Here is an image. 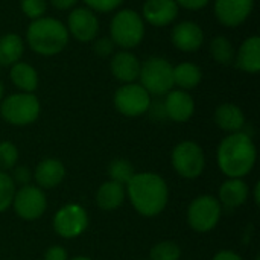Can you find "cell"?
Here are the masks:
<instances>
[{
  "mask_svg": "<svg viewBox=\"0 0 260 260\" xmlns=\"http://www.w3.org/2000/svg\"><path fill=\"white\" fill-rule=\"evenodd\" d=\"M126 190L134 209L148 218L160 215L169 200L166 181L152 172L134 174L126 184Z\"/></svg>",
  "mask_w": 260,
  "mask_h": 260,
  "instance_id": "6da1fadb",
  "label": "cell"
},
{
  "mask_svg": "<svg viewBox=\"0 0 260 260\" xmlns=\"http://www.w3.org/2000/svg\"><path fill=\"white\" fill-rule=\"evenodd\" d=\"M256 146L245 133H232L218 148V166L229 178H244L256 163Z\"/></svg>",
  "mask_w": 260,
  "mask_h": 260,
  "instance_id": "7a4b0ae2",
  "label": "cell"
},
{
  "mask_svg": "<svg viewBox=\"0 0 260 260\" xmlns=\"http://www.w3.org/2000/svg\"><path fill=\"white\" fill-rule=\"evenodd\" d=\"M29 47L43 56H52L62 52L69 43V32L62 21L52 17L34 20L26 32Z\"/></svg>",
  "mask_w": 260,
  "mask_h": 260,
  "instance_id": "3957f363",
  "label": "cell"
},
{
  "mask_svg": "<svg viewBox=\"0 0 260 260\" xmlns=\"http://www.w3.org/2000/svg\"><path fill=\"white\" fill-rule=\"evenodd\" d=\"M139 78L149 94H168L174 87V66L161 56H151L140 64Z\"/></svg>",
  "mask_w": 260,
  "mask_h": 260,
  "instance_id": "277c9868",
  "label": "cell"
},
{
  "mask_svg": "<svg viewBox=\"0 0 260 260\" xmlns=\"http://www.w3.org/2000/svg\"><path fill=\"white\" fill-rule=\"evenodd\" d=\"M110 35L114 44L122 49H131L142 43L145 37V23L143 18L134 9L119 11L110 24Z\"/></svg>",
  "mask_w": 260,
  "mask_h": 260,
  "instance_id": "5b68a950",
  "label": "cell"
},
{
  "mask_svg": "<svg viewBox=\"0 0 260 260\" xmlns=\"http://www.w3.org/2000/svg\"><path fill=\"white\" fill-rule=\"evenodd\" d=\"M2 117L15 126L29 125L40 114V102L34 93H15L5 98L0 104Z\"/></svg>",
  "mask_w": 260,
  "mask_h": 260,
  "instance_id": "8992f818",
  "label": "cell"
},
{
  "mask_svg": "<svg viewBox=\"0 0 260 260\" xmlns=\"http://www.w3.org/2000/svg\"><path fill=\"white\" fill-rule=\"evenodd\" d=\"M221 213L222 206L215 197L201 195L190 203L187 210V221L195 232L206 233L218 225Z\"/></svg>",
  "mask_w": 260,
  "mask_h": 260,
  "instance_id": "52a82bcc",
  "label": "cell"
},
{
  "mask_svg": "<svg viewBox=\"0 0 260 260\" xmlns=\"http://www.w3.org/2000/svg\"><path fill=\"white\" fill-rule=\"evenodd\" d=\"M172 166L183 178H198L206 166V158L201 146L195 142L186 140L178 143L172 151Z\"/></svg>",
  "mask_w": 260,
  "mask_h": 260,
  "instance_id": "ba28073f",
  "label": "cell"
},
{
  "mask_svg": "<svg viewBox=\"0 0 260 260\" xmlns=\"http://www.w3.org/2000/svg\"><path fill=\"white\" fill-rule=\"evenodd\" d=\"M114 105L126 117H137L151 108V94L140 84H125L114 94Z\"/></svg>",
  "mask_w": 260,
  "mask_h": 260,
  "instance_id": "9c48e42d",
  "label": "cell"
},
{
  "mask_svg": "<svg viewBox=\"0 0 260 260\" xmlns=\"http://www.w3.org/2000/svg\"><path fill=\"white\" fill-rule=\"evenodd\" d=\"M88 225V215L79 204H67L61 207L53 218L55 232L64 239L81 236Z\"/></svg>",
  "mask_w": 260,
  "mask_h": 260,
  "instance_id": "30bf717a",
  "label": "cell"
},
{
  "mask_svg": "<svg viewBox=\"0 0 260 260\" xmlns=\"http://www.w3.org/2000/svg\"><path fill=\"white\" fill-rule=\"evenodd\" d=\"M12 206L15 213L27 221L38 219L47 207L46 195L40 187L35 186H23L20 190H15Z\"/></svg>",
  "mask_w": 260,
  "mask_h": 260,
  "instance_id": "8fae6325",
  "label": "cell"
},
{
  "mask_svg": "<svg viewBox=\"0 0 260 260\" xmlns=\"http://www.w3.org/2000/svg\"><path fill=\"white\" fill-rule=\"evenodd\" d=\"M67 32L78 41L87 43L96 38L99 32V20L94 11L88 8H75L67 18Z\"/></svg>",
  "mask_w": 260,
  "mask_h": 260,
  "instance_id": "7c38bea8",
  "label": "cell"
},
{
  "mask_svg": "<svg viewBox=\"0 0 260 260\" xmlns=\"http://www.w3.org/2000/svg\"><path fill=\"white\" fill-rule=\"evenodd\" d=\"M254 0H215V15L221 24L236 27L251 14Z\"/></svg>",
  "mask_w": 260,
  "mask_h": 260,
  "instance_id": "4fadbf2b",
  "label": "cell"
},
{
  "mask_svg": "<svg viewBox=\"0 0 260 260\" xmlns=\"http://www.w3.org/2000/svg\"><path fill=\"white\" fill-rule=\"evenodd\" d=\"M163 108L168 119L175 122H187L195 113V102L187 91L171 90L166 94Z\"/></svg>",
  "mask_w": 260,
  "mask_h": 260,
  "instance_id": "5bb4252c",
  "label": "cell"
},
{
  "mask_svg": "<svg viewBox=\"0 0 260 260\" xmlns=\"http://www.w3.org/2000/svg\"><path fill=\"white\" fill-rule=\"evenodd\" d=\"M171 40L178 50L195 52L203 46L204 32L195 21H181L172 29Z\"/></svg>",
  "mask_w": 260,
  "mask_h": 260,
  "instance_id": "9a60e30c",
  "label": "cell"
},
{
  "mask_svg": "<svg viewBox=\"0 0 260 260\" xmlns=\"http://www.w3.org/2000/svg\"><path fill=\"white\" fill-rule=\"evenodd\" d=\"M178 15L175 0H146L143 5V18L157 27L171 24Z\"/></svg>",
  "mask_w": 260,
  "mask_h": 260,
  "instance_id": "2e32d148",
  "label": "cell"
},
{
  "mask_svg": "<svg viewBox=\"0 0 260 260\" xmlns=\"http://www.w3.org/2000/svg\"><path fill=\"white\" fill-rule=\"evenodd\" d=\"M111 73L116 79L125 84H131L139 78L140 73V61L137 56L128 50L117 52L110 64Z\"/></svg>",
  "mask_w": 260,
  "mask_h": 260,
  "instance_id": "e0dca14e",
  "label": "cell"
},
{
  "mask_svg": "<svg viewBox=\"0 0 260 260\" xmlns=\"http://www.w3.org/2000/svg\"><path fill=\"white\" fill-rule=\"evenodd\" d=\"M34 177H35V181H37L38 187H41V189H53L58 184H61V181L64 180L66 168L56 158H46L41 163H38Z\"/></svg>",
  "mask_w": 260,
  "mask_h": 260,
  "instance_id": "ac0fdd59",
  "label": "cell"
},
{
  "mask_svg": "<svg viewBox=\"0 0 260 260\" xmlns=\"http://www.w3.org/2000/svg\"><path fill=\"white\" fill-rule=\"evenodd\" d=\"M236 66L242 72L247 73H257L260 70V38L257 35H253L247 38L238 53L235 55Z\"/></svg>",
  "mask_w": 260,
  "mask_h": 260,
  "instance_id": "d6986e66",
  "label": "cell"
},
{
  "mask_svg": "<svg viewBox=\"0 0 260 260\" xmlns=\"http://www.w3.org/2000/svg\"><path fill=\"white\" fill-rule=\"evenodd\" d=\"M216 125L227 133H241L245 126V116L242 110L235 104H222L215 111Z\"/></svg>",
  "mask_w": 260,
  "mask_h": 260,
  "instance_id": "ffe728a7",
  "label": "cell"
},
{
  "mask_svg": "<svg viewBox=\"0 0 260 260\" xmlns=\"http://www.w3.org/2000/svg\"><path fill=\"white\" fill-rule=\"evenodd\" d=\"M248 198V186L242 178H229L219 189V203L229 209L242 206Z\"/></svg>",
  "mask_w": 260,
  "mask_h": 260,
  "instance_id": "44dd1931",
  "label": "cell"
},
{
  "mask_svg": "<svg viewBox=\"0 0 260 260\" xmlns=\"http://www.w3.org/2000/svg\"><path fill=\"white\" fill-rule=\"evenodd\" d=\"M11 81L15 87H18L23 93H34L38 87V73L27 62H15L11 66L9 72Z\"/></svg>",
  "mask_w": 260,
  "mask_h": 260,
  "instance_id": "7402d4cb",
  "label": "cell"
},
{
  "mask_svg": "<svg viewBox=\"0 0 260 260\" xmlns=\"http://www.w3.org/2000/svg\"><path fill=\"white\" fill-rule=\"evenodd\" d=\"M123 200H125V186L114 183L111 180L104 183L96 193L98 207L105 212L117 209L119 206H122Z\"/></svg>",
  "mask_w": 260,
  "mask_h": 260,
  "instance_id": "603a6c76",
  "label": "cell"
},
{
  "mask_svg": "<svg viewBox=\"0 0 260 260\" xmlns=\"http://www.w3.org/2000/svg\"><path fill=\"white\" fill-rule=\"evenodd\" d=\"M24 52V43L17 34H5L0 37V66H14Z\"/></svg>",
  "mask_w": 260,
  "mask_h": 260,
  "instance_id": "cb8c5ba5",
  "label": "cell"
},
{
  "mask_svg": "<svg viewBox=\"0 0 260 260\" xmlns=\"http://www.w3.org/2000/svg\"><path fill=\"white\" fill-rule=\"evenodd\" d=\"M201 69L193 62H181L174 67V85H178L180 90L195 88L201 82Z\"/></svg>",
  "mask_w": 260,
  "mask_h": 260,
  "instance_id": "d4e9b609",
  "label": "cell"
},
{
  "mask_svg": "<svg viewBox=\"0 0 260 260\" xmlns=\"http://www.w3.org/2000/svg\"><path fill=\"white\" fill-rule=\"evenodd\" d=\"M210 55L218 64L229 66L235 61L236 53H235V47L232 41L224 35H218L210 43Z\"/></svg>",
  "mask_w": 260,
  "mask_h": 260,
  "instance_id": "484cf974",
  "label": "cell"
},
{
  "mask_svg": "<svg viewBox=\"0 0 260 260\" xmlns=\"http://www.w3.org/2000/svg\"><path fill=\"white\" fill-rule=\"evenodd\" d=\"M134 168L133 165L128 161V160H123V158H117V160H113L108 166V175L111 178V181L114 183H119L122 186L128 184L129 180L134 177Z\"/></svg>",
  "mask_w": 260,
  "mask_h": 260,
  "instance_id": "4316f807",
  "label": "cell"
},
{
  "mask_svg": "<svg viewBox=\"0 0 260 260\" xmlns=\"http://www.w3.org/2000/svg\"><path fill=\"white\" fill-rule=\"evenodd\" d=\"M181 250L175 242L165 241L151 250V260H180Z\"/></svg>",
  "mask_w": 260,
  "mask_h": 260,
  "instance_id": "83f0119b",
  "label": "cell"
},
{
  "mask_svg": "<svg viewBox=\"0 0 260 260\" xmlns=\"http://www.w3.org/2000/svg\"><path fill=\"white\" fill-rule=\"evenodd\" d=\"M15 195V183L12 181L11 175L0 171V213L5 212L14 200Z\"/></svg>",
  "mask_w": 260,
  "mask_h": 260,
  "instance_id": "f1b7e54d",
  "label": "cell"
},
{
  "mask_svg": "<svg viewBox=\"0 0 260 260\" xmlns=\"http://www.w3.org/2000/svg\"><path fill=\"white\" fill-rule=\"evenodd\" d=\"M18 160V151L14 143L11 142H2L0 143V171L5 172L8 169H12Z\"/></svg>",
  "mask_w": 260,
  "mask_h": 260,
  "instance_id": "f546056e",
  "label": "cell"
},
{
  "mask_svg": "<svg viewBox=\"0 0 260 260\" xmlns=\"http://www.w3.org/2000/svg\"><path fill=\"white\" fill-rule=\"evenodd\" d=\"M47 9L46 0H21V11L26 17L37 20L44 15Z\"/></svg>",
  "mask_w": 260,
  "mask_h": 260,
  "instance_id": "4dcf8cb0",
  "label": "cell"
},
{
  "mask_svg": "<svg viewBox=\"0 0 260 260\" xmlns=\"http://www.w3.org/2000/svg\"><path fill=\"white\" fill-rule=\"evenodd\" d=\"M87 8L98 12H110L120 6L123 0H84Z\"/></svg>",
  "mask_w": 260,
  "mask_h": 260,
  "instance_id": "1f68e13d",
  "label": "cell"
},
{
  "mask_svg": "<svg viewBox=\"0 0 260 260\" xmlns=\"http://www.w3.org/2000/svg\"><path fill=\"white\" fill-rule=\"evenodd\" d=\"M113 47H114L113 40H111V38H107V37H102V38H99V40L94 43V52H96L99 56H108V55H111Z\"/></svg>",
  "mask_w": 260,
  "mask_h": 260,
  "instance_id": "d6a6232c",
  "label": "cell"
},
{
  "mask_svg": "<svg viewBox=\"0 0 260 260\" xmlns=\"http://www.w3.org/2000/svg\"><path fill=\"white\" fill-rule=\"evenodd\" d=\"M14 183H18L21 186H27L32 175H30V171L26 168V166H17L14 169V177H11Z\"/></svg>",
  "mask_w": 260,
  "mask_h": 260,
  "instance_id": "836d02e7",
  "label": "cell"
},
{
  "mask_svg": "<svg viewBox=\"0 0 260 260\" xmlns=\"http://www.w3.org/2000/svg\"><path fill=\"white\" fill-rule=\"evenodd\" d=\"M44 260H67V251L61 245H53L47 248Z\"/></svg>",
  "mask_w": 260,
  "mask_h": 260,
  "instance_id": "e575fe53",
  "label": "cell"
},
{
  "mask_svg": "<svg viewBox=\"0 0 260 260\" xmlns=\"http://www.w3.org/2000/svg\"><path fill=\"white\" fill-rule=\"evenodd\" d=\"M210 0H175L177 5L186 8V9H190V11H198V9H203L204 6L209 5Z\"/></svg>",
  "mask_w": 260,
  "mask_h": 260,
  "instance_id": "d590c367",
  "label": "cell"
},
{
  "mask_svg": "<svg viewBox=\"0 0 260 260\" xmlns=\"http://www.w3.org/2000/svg\"><path fill=\"white\" fill-rule=\"evenodd\" d=\"M50 2H52V5H53L56 9H59V11H66V9L73 8V6L76 5V2H78V0H50Z\"/></svg>",
  "mask_w": 260,
  "mask_h": 260,
  "instance_id": "8d00e7d4",
  "label": "cell"
},
{
  "mask_svg": "<svg viewBox=\"0 0 260 260\" xmlns=\"http://www.w3.org/2000/svg\"><path fill=\"white\" fill-rule=\"evenodd\" d=\"M213 260H242V257L233 251H219Z\"/></svg>",
  "mask_w": 260,
  "mask_h": 260,
  "instance_id": "74e56055",
  "label": "cell"
},
{
  "mask_svg": "<svg viewBox=\"0 0 260 260\" xmlns=\"http://www.w3.org/2000/svg\"><path fill=\"white\" fill-rule=\"evenodd\" d=\"M259 189H260V183H257V184H256V187H254V201H256V204H257V206H259V203H260Z\"/></svg>",
  "mask_w": 260,
  "mask_h": 260,
  "instance_id": "f35d334b",
  "label": "cell"
},
{
  "mask_svg": "<svg viewBox=\"0 0 260 260\" xmlns=\"http://www.w3.org/2000/svg\"><path fill=\"white\" fill-rule=\"evenodd\" d=\"M3 84H2V81H0V102H2V99H3Z\"/></svg>",
  "mask_w": 260,
  "mask_h": 260,
  "instance_id": "ab89813d",
  "label": "cell"
},
{
  "mask_svg": "<svg viewBox=\"0 0 260 260\" xmlns=\"http://www.w3.org/2000/svg\"><path fill=\"white\" fill-rule=\"evenodd\" d=\"M72 260H91V259H88V257H84V256H79V257H75V259H72Z\"/></svg>",
  "mask_w": 260,
  "mask_h": 260,
  "instance_id": "60d3db41",
  "label": "cell"
}]
</instances>
